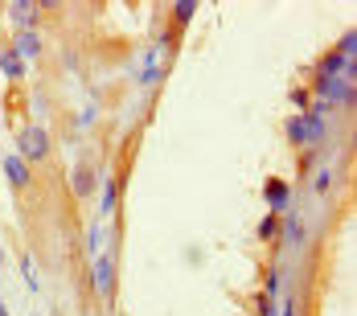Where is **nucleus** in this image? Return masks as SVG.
<instances>
[{
  "label": "nucleus",
  "mask_w": 357,
  "mask_h": 316,
  "mask_svg": "<svg viewBox=\"0 0 357 316\" xmlns=\"http://www.w3.org/2000/svg\"><path fill=\"white\" fill-rule=\"evenodd\" d=\"M13 152H17L29 169H33V165H45V160L54 156V136H50V128L37 123V119L33 123H21V128H17V148H13Z\"/></svg>",
  "instance_id": "1"
},
{
  "label": "nucleus",
  "mask_w": 357,
  "mask_h": 316,
  "mask_svg": "<svg viewBox=\"0 0 357 316\" xmlns=\"http://www.w3.org/2000/svg\"><path fill=\"white\" fill-rule=\"evenodd\" d=\"M115 250H103V255H95V263H91V287H95V296L103 300V304H115Z\"/></svg>",
  "instance_id": "2"
},
{
  "label": "nucleus",
  "mask_w": 357,
  "mask_h": 316,
  "mask_svg": "<svg viewBox=\"0 0 357 316\" xmlns=\"http://www.w3.org/2000/svg\"><path fill=\"white\" fill-rule=\"evenodd\" d=\"M4 13L17 33H41V0H13Z\"/></svg>",
  "instance_id": "3"
},
{
  "label": "nucleus",
  "mask_w": 357,
  "mask_h": 316,
  "mask_svg": "<svg viewBox=\"0 0 357 316\" xmlns=\"http://www.w3.org/2000/svg\"><path fill=\"white\" fill-rule=\"evenodd\" d=\"M263 202H267V213H280V218H284V213L291 210V181L267 176V181H263Z\"/></svg>",
  "instance_id": "4"
},
{
  "label": "nucleus",
  "mask_w": 357,
  "mask_h": 316,
  "mask_svg": "<svg viewBox=\"0 0 357 316\" xmlns=\"http://www.w3.org/2000/svg\"><path fill=\"white\" fill-rule=\"evenodd\" d=\"M280 246H287V250H304L308 246V230H304V222H300V213L296 210H287L284 218H280V239H275Z\"/></svg>",
  "instance_id": "5"
},
{
  "label": "nucleus",
  "mask_w": 357,
  "mask_h": 316,
  "mask_svg": "<svg viewBox=\"0 0 357 316\" xmlns=\"http://www.w3.org/2000/svg\"><path fill=\"white\" fill-rule=\"evenodd\" d=\"M0 169H4V176H8V185H13L17 193H25V189L33 185V169H29V165H25V160H21L17 152H8V156L0 160Z\"/></svg>",
  "instance_id": "6"
},
{
  "label": "nucleus",
  "mask_w": 357,
  "mask_h": 316,
  "mask_svg": "<svg viewBox=\"0 0 357 316\" xmlns=\"http://www.w3.org/2000/svg\"><path fill=\"white\" fill-rule=\"evenodd\" d=\"M70 189L78 202H91L95 197V189H99V173L91 169V165H74L70 169Z\"/></svg>",
  "instance_id": "7"
},
{
  "label": "nucleus",
  "mask_w": 357,
  "mask_h": 316,
  "mask_svg": "<svg viewBox=\"0 0 357 316\" xmlns=\"http://www.w3.org/2000/svg\"><path fill=\"white\" fill-rule=\"evenodd\" d=\"M8 50H13V54H21L25 62H33V58H41V54H45V37H41V33H17Z\"/></svg>",
  "instance_id": "8"
},
{
  "label": "nucleus",
  "mask_w": 357,
  "mask_h": 316,
  "mask_svg": "<svg viewBox=\"0 0 357 316\" xmlns=\"http://www.w3.org/2000/svg\"><path fill=\"white\" fill-rule=\"evenodd\" d=\"M193 17H197V0H177V4L169 8V29H173V33H185Z\"/></svg>",
  "instance_id": "9"
},
{
  "label": "nucleus",
  "mask_w": 357,
  "mask_h": 316,
  "mask_svg": "<svg viewBox=\"0 0 357 316\" xmlns=\"http://www.w3.org/2000/svg\"><path fill=\"white\" fill-rule=\"evenodd\" d=\"M25 70H29V62H25L21 54H13V50H4V54H0V74H4V78L25 82Z\"/></svg>",
  "instance_id": "10"
},
{
  "label": "nucleus",
  "mask_w": 357,
  "mask_h": 316,
  "mask_svg": "<svg viewBox=\"0 0 357 316\" xmlns=\"http://www.w3.org/2000/svg\"><path fill=\"white\" fill-rule=\"evenodd\" d=\"M263 296H271V300L284 296V267L280 263H267L263 267Z\"/></svg>",
  "instance_id": "11"
},
{
  "label": "nucleus",
  "mask_w": 357,
  "mask_h": 316,
  "mask_svg": "<svg viewBox=\"0 0 357 316\" xmlns=\"http://www.w3.org/2000/svg\"><path fill=\"white\" fill-rule=\"evenodd\" d=\"M123 181H115V176H99V189H103V210H99V218H115V189H119Z\"/></svg>",
  "instance_id": "12"
},
{
  "label": "nucleus",
  "mask_w": 357,
  "mask_h": 316,
  "mask_svg": "<svg viewBox=\"0 0 357 316\" xmlns=\"http://www.w3.org/2000/svg\"><path fill=\"white\" fill-rule=\"evenodd\" d=\"M255 239L259 243H275L280 239V213H263V222L255 226Z\"/></svg>",
  "instance_id": "13"
},
{
  "label": "nucleus",
  "mask_w": 357,
  "mask_h": 316,
  "mask_svg": "<svg viewBox=\"0 0 357 316\" xmlns=\"http://www.w3.org/2000/svg\"><path fill=\"white\" fill-rule=\"evenodd\" d=\"M250 316H280V300H271L263 292H250Z\"/></svg>",
  "instance_id": "14"
},
{
  "label": "nucleus",
  "mask_w": 357,
  "mask_h": 316,
  "mask_svg": "<svg viewBox=\"0 0 357 316\" xmlns=\"http://www.w3.org/2000/svg\"><path fill=\"white\" fill-rule=\"evenodd\" d=\"M284 136L291 148H304V128H300V115H284Z\"/></svg>",
  "instance_id": "15"
},
{
  "label": "nucleus",
  "mask_w": 357,
  "mask_h": 316,
  "mask_svg": "<svg viewBox=\"0 0 357 316\" xmlns=\"http://www.w3.org/2000/svg\"><path fill=\"white\" fill-rule=\"evenodd\" d=\"M321 156H324V148H300V173L308 176L317 165H321Z\"/></svg>",
  "instance_id": "16"
},
{
  "label": "nucleus",
  "mask_w": 357,
  "mask_h": 316,
  "mask_svg": "<svg viewBox=\"0 0 357 316\" xmlns=\"http://www.w3.org/2000/svg\"><path fill=\"white\" fill-rule=\"evenodd\" d=\"M287 99H291V107H296V115H300V111H308V103H312V95H308V86H304V82H300V86H291V91H287Z\"/></svg>",
  "instance_id": "17"
},
{
  "label": "nucleus",
  "mask_w": 357,
  "mask_h": 316,
  "mask_svg": "<svg viewBox=\"0 0 357 316\" xmlns=\"http://www.w3.org/2000/svg\"><path fill=\"white\" fill-rule=\"evenodd\" d=\"M95 119H99V107H95V103L82 107V111L74 115V123H78V128H95Z\"/></svg>",
  "instance_id": "18"
},
{
  "label": "nucleus",
  "mask_w": 357,
  "mask_h": 316,
  "mask_svg": "<svg viewBox=\"0 0 357 316\" xmlns=\"http://www.w3.org/2000/svg\"><path fill=\"white\" fill-rule=\"evenodd\" d=\"M21 276H25V283H29V287H41V280H37V271H33V259H29V255H21Z\"/></svg>",
  "instance_id": "19"
},
{
  "label": "nucleus",
  "mask_w": 357,
  "mask_h": 316,
  "mask_svg": "<svg viewBox=\"0 0 357 316\" xmlns=\"http://www.w3.org/2000/svg\"><path fill=\"white\" fill-rule=\"evenodd\" d=\"M333 189V173H317L312 176V193H328Z\"/></svg>",
  "instance_id": "20"
},
{
  "label": "nucleus",
  "mask_w": 357,
  "mask_h": 316,
  "mask_svg": "<svg viewBox=\"0 0 357 316\" xmlns=\"http://www.w3.org/2000/svg\"><path fill=\"white\" fill-rule=\"evenodd\" d=\"M99 239H103V230H99V222H95V226L86 230V250H91V255H99Z\"/></svg>",
  "instance_id": "21"
},
{
  "label": "nucleus",
  "mask_w": 357,
  "mask_h": 316,
  "mask_svg": "<svg viewBox=\"0 0 357 316\" xmlns=\"http://www.w3.org/2000/svg\"><path fill=\"white\" fill-rule=\"evenodd\" d=\"M354 45H357V33H354V29H349V33L341 37V45H337V50H341V54H345V58H354V54H357Z\"/></svg>",
  "instance_id": "22"
},
{
  "label": "nucleus",
  "mask_w": 357,
  "mask_h": 316,
  "mask_svg": "<svg viewBox=\"0 0 357 316\" xmlns=\"http://www.w3.org/2000/svg\"><path fill=\"white\" fill-rule=\"evenodd\" d=\"M280 316H300V300H296V296H284V304H280Z\"/></svg>",
  "instance_id": "23"
},
{
  "label": "nucleus",
  "mask_w": 357,
  "mask_h": 316,
  "mask_svg": "<svg viewBox=\"0 0 357 316\" xmlns=\"http://www.w3.org/2000/svg\"><path fill=\"white\" fill-rule=\"evenodd\" d=\"M0 316H13V313H8V308H4V304H0Z\"/></svg>",
  "instance_id": "24"
},
{
  "label": "nucleus",
  "mask_w": 357,
  "mask_h": 316,
  "mask_svg": "<svg viewBox=\"0 0 357 316\" xmlns=\"http://www.w3.org/2000/svg\"><path fill=\"white\" fill-rule=\"evenodd\" d=\"M107 316H119V313H107Z\"/></svg>",
  "instance_id": "25"
},
{
  "label": "nucleus",
  "mask_w": 357,
  "mask_h": 316,
  "mask_svg": "<svg viewBox=\"0 0 357 316\" xmlns=\"http://www.w3.org/2000/svg\"><path fill=\"white\" fill-rule=\"evenodd\" d=\"M33 316H41V313H33Z\"/></svg>",
  "instance_id": "26"
}]
</instances>
